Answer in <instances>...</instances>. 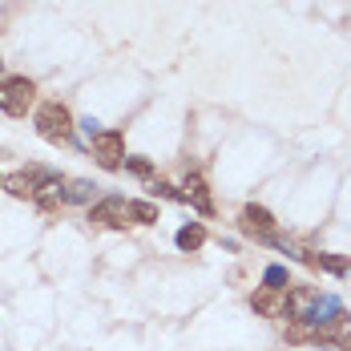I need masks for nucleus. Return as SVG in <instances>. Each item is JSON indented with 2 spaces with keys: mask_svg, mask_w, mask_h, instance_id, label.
<instances>
[{
  "mask_svg": "<svg viewBox=\"0 0 351 351\" xmlns=\"http://www.w3.org/2000/svg\"><path fill=\"white\" fill-rule=\"evenodd\" d=\"M36 134L45 141H69L73 138L69 109L61 106V101H45V106L36 109Z\"/></svg>",
  "mask_w": 351,
  "mask_h": 351,
  "instance_id": "nucleus-1",
  "label": "nucleus"
},
{
  "mask_svg": "<svg viewBox=\"0 0 351 351\" xmlns=\"http://www.w3.org/2000/svg\"><path fill=\"white\" fill-rule=\"evenodd\" d=\"M33 97H36V85L29 77H4V81H0V109H4V113L25 117L29 106H33Z\"/></svg>",
  "mask_w": 351,
  "mask_h": 351,
  "instance_id": "nucleus-2",
  "label": "nucleus"
},
{
  "mask_svg": "<svg viewBox=\"0 0 351 351\" xmlns=\"http://www.w3.org/2000/svg\"><path fill=\"white\" fill-rule=\"evenodd\" d=\"M93 158H97L106 170H121V166H125V134L101 130V134L93 138Z\"/></svg>",
  "mask_w": 351,
  "mask_h": 351,
  "instance_id": "nucleus-3",
  "label": "nucleus"
},
{
  "mask_svg": "<svg viewBox=\"0 0 351 351\" xmlns=\"http://www.w3.org/2000/svg\"><path fill=\"white\" fill-rule=\"evenodd\" d=\"M250 307H254V315H263V319H291L287 291H275V287H258L250 295Z\"/></svg>",
  "mask_w": 351,
  "mask_h": 351,
  "instance_id": "nucleus-4",
  "label": "nucleus"
},
{
  "mask_svg": "<svg viewBox=\"0 0 351 351\" xmlns=\"http://www.w3.org/2000/svg\"><path fill=\"white\" fill-rule=\"evenodd\" d=\"M89 222H93V226H113V230H121V226H130V202H125V198H106V202L93 206Z\"/></svg>",
  "mask_w": 351,
  "mask_h": 351,
  "instance_id": "nucleus-5",
  "label": "nucleus"
},
{
  "mask_svg": "<svg viewBox=\"0 0 351 351\" xmlns=\"http://www.w3.org/2000/svg\"><path fill=\"white\" fill-rule=\"evenodd\" d=\"M243 226L250 234H258L263 243H275V239H279V234H275V214L263 210V206H254V202L243 210Z\"/></svg>",
  "mask_w": 351,
  "mask_h": 351,
  "instance_id": "nucleus-6",
  "label": "nucleus"
},
{
  "mask_svg": "<svg viewBox=\"0 0 351 351\" xmlns=\"http://www.w3.org/2000/svg\"><path fill=\"white\" fill-rule=\"evenodd\" d=\"M40 178H45V174H36V170H16V174L4 178L0 186H4L12 198H25V202H33L36 190H40Z\"/></svg>",
  "mask_w": 351,
  "mask_h": 351,
  "instance_id": "nucleus-7",
  "label": "nucleus"
},
{
  "mask_svg": "<svg viewBox=\"0 0 351 351\" xmlns=\"http://www.w3.org/2000/svg\"><path fill=\"white\" fill-rule=\"evenodd\" d=\"M182 194H186V202H194L202 214H210L214 210V202H210V190H206V178L202 174H190L186 178V186H182Z\"/></svg>",
  "mask_w": 351,
  "mask_h": 351,
  "instance_id": "nucleus-8",
  "label": "nucleus"
},
{
  "mask_svg": "<svg viewBox=\"0 0 351 351\" xmlns=\"http://www.w3.org/2000/svg\"><path fill=\"white\" fill-rule=\"evenodd\" d=\"M36 206H45V210H53V206H61L65 202V182L61 178H40V190H36V198H33Z\"/></svg>",
  "mask_w": 351,
  "mask_h": 351,
  "instance_id": "nucleus-9",
  "label": "nucleus"
},
{
  "mask_svg": "<svg viewBox=\"0 0 351 351\" xmlns=\"http://www.w3.org/2000/svg\"><path fill=\"white\" fill-rule=\"evenodd\" d=\"M174 243H178V250H186V254H190V250H198V246L206 243V230H202L198 222H190V226H182V230L174 234Z\"/></svg>",
  "mask_w": 351,
  "mask_h": 351,
  "instance_id": "nucleus-10",
  "label": "nucleus"
},
{
  "mask_svg": "<svg viewBox=\"0 0 351 351\" xmlns=\"http://www.w3.org/2000/svg\"><path fill=\"white\" fill-rule=\"evenodd\" d=\"M93 194H97V186H93V182H85V178L65 182V202H93Z\"/></svg>",
  "mask_w": 351,
  "mask_h": 351,
  "instance_id": "nucleus-11",
  "label": "nucleus"
},
{
  "mask_svg": "<svg viewBox=\"0 0 351 351\" xmlns=\"http://www.w3.org/2000/svg\"><path fill=\"white\" fill-rule=\"evenodd\" d=\"M263 282H267V287H275V291H287V287H291V275H287V267L271 263V267H267V275H263Z\"/></svg>",
  "mask_w": 351,
  "mask_h": 351,
  "instance_id": "nucleus-12",
  "label": "nucleus"
},
{
  "mask_svg": "<svg viewBox=\"0 0 351 351\" xmlns=\"http://www.w3.org/2000/svg\"><path fill=\"white\" fill-rule=\"evenodd\" d=\"M130 218L134 222H158V206L154 202H130Z\"/></svg>",
  "mask_w": 351,
  "mask_h": 351,
  "instance_id": "nucleus-13",
  "label": "nucleus"
},
{
  "mask_svg": "<svg viewBox=\"0 0 351 351\" xmlns=\"http://www.w3.org/2000/svg\"><path fill=\"white\" fill-rule=\"evenodd\" d=\"M315 263L319 267H327L331 275H343V271H348V263H343L339 254H315Z\"/></svg>",
  "mask_w": 351,
  "mask_h": 351,
  "instance_id": "nucleus-14",
  "label": "nucleus"
},
{
  "mask_svg": "<svg viewBox=\"0 0 351 351\" xmlns=\"http://www.w3.org/2000/svg\"><path fill=\"white\" fill-rule=\"evenodd\" d=\"M125 170H130V174H138V178H149V174H154V166H149L145 158H125Z\"/></svg>",
  "mask_w": 351,
  "mask_h": 351,
  "instance_id": "nucleus-15",
  "label": "nucleus"
},
{
  "mask_svg": "<svg viewBox=\"0 0 351 351\" xmlns=\"http://www.w3.org/2000/svg\"><path fill=\"white\" fill-rule=\"evenodd\" d=\"M154 190H158V194H162V198H170V202H186V194H182V190H174V186H170V182H158V186H154Z\"/></svg>",
  "mask_w": 351,
  "mask_h": 351,
  "instance_id": "nucleus-16",
  "label": "nucleus"
},
{
  "mask_svg": "<svg viewBox=\"0 0 351 351\" xmlns=\"http://www.w3.org/2000/svg\"><path fill=\"white\" fill-rule=\"evenodd\" d=\"M77 125H81V130H85V134H89V141L97 138V134H101V130H97V125H101V121H97V117H81V121H77Z\"/></svg>",
  "mask_w": 351,
  "mask_h": 351,
  "instance_id": "nucleus-17",
  "label": "nucleus"
},
{
  "mask_svg": "<svg viewBox=\"0 0 351 351\" xmlns=\"http://www.w3.org/2000/svg\"><path fill=\"white\" fill-rule=\"evenodd\" d=\"M343 351H351V339H348V343H343Z\"/></svg>",
  "mask_w": 351,
  "mask_h": 351,
  "instance_id": "nucleus-18",
  "label": "nucleus"
},
{
  "mask_svg": "<svg viewBox=\"0 0 351 351\" xmlns=\"http://www.w3.org/2000/svg\"><path fill=\"white\" fill-rule=\"evenodd\" d=\"M0 73H4V61H0Z\"/></svg>",
  "mask_w": 351,
  "mask_h": 351,
  "instance_id": "nucleus-19",
  "label": "nucleus"
},
{
  "mask_svg": "<svg viewBox=\"0 0 351 351\" xmlns=\"http://www.w3.org/2000/svg\"><path fill=\"white\" fill-rule=\"evenodd\" d=\"M0 182H4V178H0Z\"/></svg>",
  "mask_w": 351,
  "mask_h": 351,
  "instance_id": "nucleus-20",
  "label": "nucleus"
}]
</instances>
